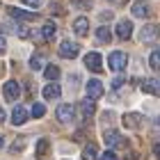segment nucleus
<instances>
[{"instance_id":"nucleus-26","label":"nucleus","mask_w":160,"mask_h":160,"mask_svg":"<svg viewBox=\"0 0 160 160\" xmlns=\"http://www.w3.org/2000/svg\"><path fill=\"white\" fill-rule=\"evenodd\" d=\"M149 67H151V69H160V50H153V53H151Z\"/></svg>"},{"instance_id":"nucleus-35","label":"nucleus","mask_w":160,"mask_h":160,"mask_svg":"<svg viewBox=\"0 0 160 160\" xmlns=\"http://www.w3.org/2000/svg\"><path fill=\"white\" fill-rule=\"evenodd\" d=\"M0 149H2V137H0Z\"/></svg>"},{"instance_id":"nucleus-24","label":"nucleus","mask_w":160,"mask_h":160,"mask_svg":"<svg viewBox=\"0 0 160 160\" xmlns=\"http://www.w3.org/2000/svg\"><path fill=\"white\" fill-rule=\"evenodd\" d=\"M43 76H46V80H50V82H55V80L60 78V69L50 64V67H46V69H43Z\"/></svg>"},{"instance_id":"nucleus-4","label":"nucleus","mask_w":160,"mask_h":160,"mask_svg":"<svg viewBox=\"0 0 160 160\" xmlns=\"http://www.w3.org/2000/svg\"><path fill=\"white\" fill-rule=\"evenodd\" d=\"M2 96L9 101V103H14V101L21 96V85L16 82V80H7V82L2 85Z\"/></svg>"},{"instance_id":"nucleus-5","label":"nucleus","mask_w":160,"mask_h":160,"mask_svg":"<svg viewBox=\"0 0 160 160\" xmlns=\"http://www.w3.org/2000/svg\"><path fill=\"white\" fill-rule=\"evenodd\" d=\"M156 39H158V25L156 23L142 25V30H140V43H153Z\"/></svg>"},{"instance_id":"nucleus-8","label":"nucleus","mask_w":160,"mask_h":160,"mask_svg":"<svg viewBox=\"0 0 160 160\" xmlns=\"http://www.w3.org/2000/svg\"><path fill=\"white\" fill-rule=\"evenodd\" d=\"M103 140H105V144H108L110 149H114V147H123V137H121L119 130H114V128L103 130Z\"/></svg>"},{"instance_id":"nucleus-13","label":"nucleus","mask_w":160,"mask_h":160,"mask_svg":"<svg viewBox=\"0 0 160 160\" xmlns=\"http://www.w3.org/2000/svg\"><path fill=\"white\" fill-rule=\"evenodd\" d=\"M121 121H123V126H126V128L137 130V128L142 126V114H137V112H128V114H123V117H121Z\"/></svg>"},{"instance_id":"nucleus-34","label":"nucleus","mask_w":160,"mask_h":160,"mask_svg":"<svg viewBox=\"0 0 160 160\" xmlns=\"http://www.w3.org/2000/svg\"><path fill=\"white\" fill-rule=\"evenodd\" d=\"M2 121H5V110L0 108V123H2Z\"/></svg>"},{"instance_id":"nucleus-18","label":"nucleus","mask_w":160,"mask_h":160,"mask_svg":"<svg viewBox=\"0 0 160 160\" xmlns=\"http://www.w3.org/2000/svg\"><path fill=\"white\" fill-rule=\"evenodd\" d=\"M43 67H46V55H43V53H34L30 57V69L32 71H41Z\"/></svg>"},{"instance_id":"nucleus-14","label":"nucleus","mask_w":160,"mask_h":160,"mask_svg":"<svg viewBox=\"0 0 160 160\" xmlns=\"http://www.w3.org/2000/svg\"><path fill=\"white\" fill-rule=\"evenodd\" d=\"M7 12L18 21H34L37 18V12H25V9H18V7H7Z\"/></svg>"},{"instance_id":"nucleus-29","label":"nucleus","mask_w":160,"mask_h":160,"mask_svg":"<svg viewBox=\"0 0 160 160\" xmlns=\"http://www.w3.org/2000/svg\"><path fill=\"white\" fill-rule=\"evenodd\" d=\"M101 160H119V158L114 156V151H105V153L101 156Z\"/></svg>"},{"instance_id":"nucleus-6","label":"nucleus","mask_w":160,"mask_h":160,"mask_svg":"<svg viewBox=\"0 0 160 160\" xmlns=\"http://www.w3.org/2000/svg\"><path fill=\"white\" fill-rule=\"evenodd\" d=\"M85 67L89 71H94V73H101L103 71V57L98 53H87L85 55Z\"/></svg>"},{"instance_id":"nucleus-31","label":"nucleus","mask_w":160,"mask_h":160,"mask_svg":"<svg viewBox=\"0 0 160 160\" xmlns=\"http://www.w3.org/2000/svg\"><path fill=\"white\" fill-rule=\"evenodd\" d=\"M121 85H123V78H114V80H112V87H114V89H119Z\"/></svg>"},{"instance_id":"nucleus-28","label":"nucleus","mask_w":160,"mask_h":160,"mask_svg":"<svg viewBox=\"0 0 160 160\" xmlns=\"http://www.w3.org/2000/svg\"><path fill=\"white\" fill-rule=\"evenodd\" d=\"M23 5L32 7V9H37V7H41V5H43V0H23Z\"/></svg>"},{"instance_id":"nucleus-27","label":"nucleus","mask_w":160,"mask_h":160,"mask_svg":"<svg viewBox=\"0 0 160 160\" xmlns=\"http://www.w3.org/2000/svg\"><path fill=\"white\" fill-rule=\"evenodd\" d=\"M23 147H25V137H18V142L12 144V153H14V151H21Z\"/></svg>"},{"instance_id":"nucleus-32","label":"nucleus","mask_w":160,"mask_h":160,"mask_svg":"<svg viewBox=\"0 0 160 160\" xmlns=\"http://www.w3.org/2000/svg\"><path fill=\"white\" fill-rule=\"evenodd\" d=\"M7 50V41H5V37H0V55H2Z\"/></svg>"},{"instance_id":"nucleus-23","label":"nucleus","mask_w":160,"mask_h":160,"mask_svg":"<svg viewBox=\"0 0 160 160\" xmlns=\"http://www.w3.org/2000/svg\"><path fill=\"white\" fill-rule=\"evenodd\" d=\"M96 39H98L101 43H110V39H112V34H110V30H108L105 25H101L98 30H96Z\"/></svg>"},{"instance_id":"nucleus-7","label":"nucleus","mask_w":160,"mask_h":160,"mask_svg":"<svg viewBox=\"0 0 160 160\" xmlns=\"http://www.w3.org/2000/svg\"><path fill=\"white\" fill-rule=\"evenodd\" d=\"M57 121H62V123H69V121H73V114H76V108L71 105V103H62V105H57Z\"/></svg>"},{"instance_id":"nucleus-30","label":"nucleus","mask_w":160,"mask_h":160,"mask_svg":"<svg viewBox=\"0 0 160 160\" xmlns=\"http://www.w3.org/2000/svg\"><path fill=\"white\" fill-rule=\"evenodd\" d=\"M114 119V112H103V123H110Z\"/></svg>"},{"instance_id":"nucleus-19","label":"nucleus","mask_w":160,"mask_h":160,"mask_svg":"<svg viewBox=\"0 0 160 160\" xmlns=\"http://www.w3.org/2000/svg\"><path fill=\"white\" fill-rule=\"evenodd\" d=\"M12 32H16L21 39H30V37H32V30H30V25H25V23H14Z\"/></svg>"},{"instance_id":"nucleus-3","label":"nucleus","mask_w":160,"mask_h":160,"mask_svg":"<svg viewBox=\"0 0 160 160\" xmlns=\"http://www.w3.org/2000/svg\"><path fill=\"white\" fill-rule=\"evenodd\" d=\"M57 53H60V57L73 60V57H78V53H80V46H78L76 41H71V39H64L60 43V48H57Z\"/></svg>"},{"instance_id":"nucleus-12","label":"nucleus","mask_w":160,"mask_h":160,"mask_svg":"<svg viewBox=\"0 0 160 160\" xmlns=\"http://www.w3.org/2000/svg\"><path fill=\"white\" fill-rule=\"evenodd\" d=\"M28 117H30V114H28V110L23 105H14V110H12V123L14 126H23L28 121Z\"/></svg>"},{"instance_id":"nucleus-10","label":"nucleus","mask_w":160,"mask_h":160,"mask_svg":"<svg viewBox=\"0 0 160 160\" xmlns=\"http://www.w3.org/2000/svg\"><path fill=\"white\" fill-rule=\"evenodd\" d=\"M140 89L147 92V94H151V96H158V94H160V82H158L156 78H142Z\"/></svg>"},{"instance_id":"nucleus-33","label":"nucleus","mask_w":160,"mask_h":160,"mask_svg":"<svg viewBox=\"0 0 160 160\" xmlns=\"http://www.w3.org/2000/svg\"><path fill=\"white\" fill-rule=\"evenodd\" d=\"M110 2H114V5H123V2H128V0H110Z\"/></svg>"},{"instance_id":"nucleus-16","label":"nucleus","mask_w":160,"mask_h":160,"mask_svg":"<svg viewBox=\"0 0 160 160\" xmlns=\"http://www.w3.org/2000/svg\"><path fill=\"white\" fill-rule=\"evenodd\" d=\"M130 12H133V16H137V18H147L149 16V5L144 2V0H137V2L130 7Z\"/></svg>"},{"instance_id":"nucleus-15","label":"nucleus","mask_w":160,"mask_h":160,"mask_svg":"<svg viewBox=\"0 0 160 160\" xmlns=\"http://www.w3.org/2000/svg\"><path fill=\"white\" fill-rule=\"evenodd\" d=\"M73 32L78 34V37H87V34H89V21H87L85 16H78L73 21Z\"/></svg>"},{"instance_id":"nucleus-1","label":"nucleus","mask_w":160,"mask_h":160,"mask_svg":"<svg viewBox=\"0 0 160 160\" xmlns=\"http://www.w3.org/2000/svg\"><path fill=\"white\" fill-rule=\"evenodd\" d=\"M128 64V55L123 53V50H112L110 57H108V67L112 71H123Z\"/></svg>"},{"instance_id":"nucleus-20","label":"nucleus","mask_w":160,"mask_h":160,"mask_svg":"<svg viewBox=\"0 0 160 160\" xmlns=\"http://www.w3.org/2000/svg\"><path fill=\"white\" fill-rule=\"evenodd\" d=\"M55 30H57V28H55V23H53V21L43 23V25H41V39H43V41H50V39L55 37Z\"/></svg>"},{"instance_id":"nucleus-21","label":"nucleus","mask_w":160,"mask_h":160,"mask_svg":"<svg viewBox=\"0 0 160 160\" xmlns=\"http://www.w3.org/2000/svg\"><path fill=\"white\" fill-rule=\"evenodd\" d=\"M82 160H98V149L96 144H87L82 149Z\"/></svg>"},{"instance_id":"nucleus-2","label":"nucleus","mask_w":160,"mask_h":160,"mask_svg":"<svg viewBox=\"0 0 160 160\" xmlns=\"http://www.w3.org/2000/svg\"><path fill=\"white\" fill-rule=\"evenodd\" d=\"M85 92H87V98H89V101H96V98H101V96H103L105 87H103V82H101V80L92 78V80H87Z\"/></svg>"},{"instance_id":"nucleus-25","label":"nucleus","mask_w":160,"mask_h":160,"mask_svg":"<svg viewBox=\"0 0 160 160\" xmlns=\"http://www.w3.org/2000/svg\"><path fill=\"white\" fill-rule=\"evenodd\" d=\"M28 114H32L34 119H41L43 114H46V108H43V103H34L32 105V112H28Z\"/></svg>"},{"instance_id":"nucleus-17","label":"nucleus","mask_w":160,"mask_h":160,"mask_svg":"<svg viewBox=\"0 0 160 160\" xmlns=\"http://www.w3.org/2000/svg\"><path fill=\"white\" fill-rule=\"evenodd\" d=\"M43 98H60V94H62V87L60 85H57V82H50V85H46V87H43Z\"/></svg>"},{"instance_id":"nucleus-11","label":"nucleus","mask_w":160,"mask_h":160,"mask_svg":"<svg viewBox=\"0 0 160 160\" xmlns=\"http://www.w3.org/2000/svg\"><path fill=\"white\" fill-rule=\"evenodd\" d=\"M78 110H80V119H82V121H89V119L94 117V112H96V105H94V101L85 98L82 103L78 105Z\"/></svg>"},{"instance_id":"nucleus-9","label":"nucleus","mask_w":160,"mask_h":160,"mask_svg":"<svg viewBox=\"0 0 160 160\" xmlns=\"http://www.w3.org/2000/svg\"><path fill=\"white\" fill-rule=\"evenodd\" d=\"M114 32H117V37L119 39H130V34H133V23L130 21H126V18H121V21H117V25H114Z\"/></svg>"},{"instance_id":"nucleus-22","label":"nucleus","mask_w":160,"mask_h":160,"mask_svg":"<svg viewBox=\"0 0 160 160\" xmlns=\"http://www.w3.org/2000/svg\"><path fill=\"white\" fill-rule=\"evenodd\" d=\"M48 149H50V142L46 140V137H41V140L37 142V151H34V156H37V158H43V156L48 153Z\"/></svg>"}]
</instances>
